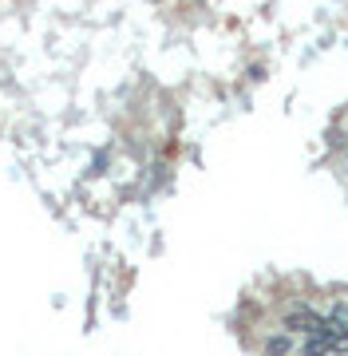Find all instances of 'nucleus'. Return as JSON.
<instances>
[{
    "label": "nucleus",
    "instance_id": "f257e3e1",
    "mask_svg": "<svg viewBox=\"0 0 348 356\" xmlns=\"http://www.w3.org/2000/svg\"><path fill=\"white\" fill-rule=\"evenodd\" d=\"M329 321H333V329L340 332V337H348V301H340V305L329 313Z\"/></svg>",
    "mask_w": 348,
    "mask_h": 356
},
{
    "label": "nucleus",
    "instance_id": "f03ea898",
    "mask_svg": "<svg viewBox=\"0 0 348 356\" xmlns=\"http://www.w3.org/2000/svg\"><path fill=\"white\" fill-rule=\"evenodd\" d=\"M289 348H293L289 337H273V341L265 344V356H289Z\"/></svg>",
    "mask_w": 348,
    "mask_h": 356
}]
</instances>
